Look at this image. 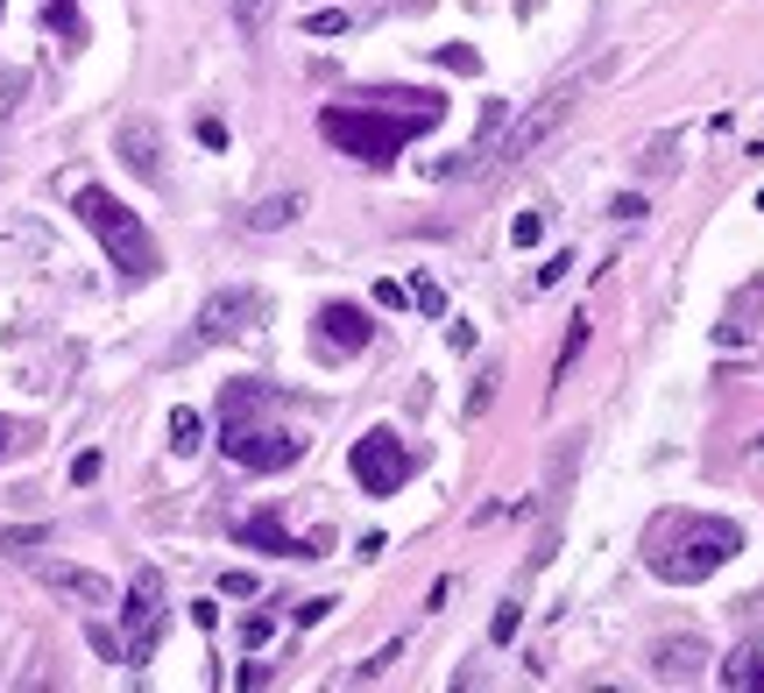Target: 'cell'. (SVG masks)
<instances>
[{
    "label": "cell",
    "instance_id": "cell-1",
    "mask_svg": "<svg viewBox=\"0 0 764 693\" xmlns=\"http://www.w3.org/2000/svg\"><path fill=\"white\" fill-rule=\"evenodd\" d=\"M439 113H446L439 92H369V107H326L319 113V134H326L340 157H354L369 170H390L396 149H404L418 128H432Z\"/></svg>",
    "mask_w": 764,
    "mask_h": 693
},
{
    "label": "cell",
    "instance_id": "cell-2",
    "mask_svg": "<svg viewBox=\"0 0 764 693\" xmlns=\"http://www.w3.org/2000/svg\"><path fill=\"white\" fill-rule=\"evenodd\" d=\"M743 552V531L730 516H694V510H665L652 531H644V566L659 573L665 587H694L708 581L715 566H730Z\"/></svg>",
    "mask_w": 764,
    "mask_h": 693
},
{
    "label": "cell",
    "instance_id": "cell-3",
    "mask_svg": "<svg viewBox=\"0 0 764 693\" xmlns=\"http://www.w3.org/2000/svg\"><path fill=\"white\" fill-rule=\"evenodd\" d=\"M270 390L262 382H227L220 390V453L234 460V468L248 474H283V468H298L304 460V439L291 425H270Z\"/></svg>",
    "mask_w": 764,
    "mask_h": 693
},
{
    "label": "cell",
    "instance_id": "cell-4",
    "mask_svg": "<svg viewBox=\"0 0 764 693\" xmlns=\"http://www.w3.org/2000/svg\"><path fill=\"white\" fill-rule=\"evenodd\" d=\"M71 205H79V220L100 234V248H107V262L121 269L128 283H142V277H157V241H149V227L128 213L113 191H100V184H79L71 191Z\"/></svg>",
    "mask_w": 764,
    "mask_h": 693
},
{
    "label": "cell",
    "instance_id": "cell-5",
    "mask_svg": "<svg viewBox=\"0 0 764 693\" xmlns=\"http://www.w3.org/2000/svg\"><path fill=\"white\" fill-rule=\"evenodd\" d=\"M348 468H354V481L369 495H396L411 481V446L396 439L390 425H375V432H361L354 439V453H348Z\"/></svg>",
    "mask_w": 764,
    "mask_h": 693
},
{
    "label": "cell",
    "instance_id": "cell-6",
    "mask_svg": "<svg viewBox=\"0 0 764 693\" xmlns=\"http://www.w3.org/2000/svg\"><path fill=\"white\" fill-rule=\"evenodd\" d=\"M121 630H128V665H149V651L163 637V573L142 566L135 581H128V609H121Z\"/></svg>",
    "mask_w": 764,
    "mask_h": 693
},
{
    "label": "cell",
    "instance_id": "cell-7",
    "mask_svg": "<svg viewBox=\"0 0 764 693\" xmlns=\"http://www.w3.org/2000/svg\"><path fill=\"white\" fill-rule=\"evenodd\" d=\"M573 92H581V86H552V92H545V100H539V107H531V113H524V121H517V128H510V134H503V142H495V149H489V157H495V170H517V163L531 157V149H539V142H545V134H552V128H560V121H566V113H573Z\"/></svg>",
    "mask_w": 764,
    "mask_h": 693
},
{
    "label": "cell",
    "instance_id": "cell-8",
    "mask_svg": "<svg viewBox=\"0 0 764 693\" xmlns=\"http://www.w3.org/2000/svg\"><path fill=\"white\" fill-rule=\"evenodd\" d=\"M262 319H270V304H262L255 291H241V283H234V291H213V298L199 304V333H191V340H199V346H220V340L255 333Z\"/></svg>",
    "mask_w": 764,
    "mask_h": 693
},
{
    "label": "cell",
    "instance_id": "cell-9",
    "mask_svg": "<svg viewBox=\"0 0 764 693\" xmlns=\"http://www.w3.org/2000/svg\"><path fill=\"white\" fill-rule=\"evenodd\" d=\"M234 538H241V545L277 552V560H319V552H326V538H291V531H283V510L277 503H262L255 516H241Z\"/></svg>",
    "mask_w": 764,
    "mask_h": 693
},
{
    "label": "cell",
    "instance_id": "cell-10",
    "mask_svg": "<svg viewBox=\"0 0 764 693\" xmlns=\"http://www.w3.org/2000/svg\"><path fill=\"white\" fill-rule=\"evenodd\" d=\"M375 340V325H369V312L361 304H326L319 312V325H312V346L326 361H348V354H361V346Z\"/></svg>",
    "mask_w": 764,
    "mask_h": 693
},
{
    "label": "cell",
    "instance_id": "cell-11",
    "mask_svg": "<svg viewBox=\"0 0 764 693\" xmlns=\"http://www.w3.org/2000/svg\"><path fill=\"white\" fill-rule=\"evenodd\" d=\"M36 581L50 594H64V602H86V609H107L113 602V581L92 566H64V560H36Z\"/></svg>",
    "mask_w": 764,
    "mask_h": 693
},
{
    "label": "cell",
    "instance_id": "cell-12",
    "mask_svg": "<svg viewBox=\"0 0 764 693\" xmlns=\"http://www.w3.org/2000/svg\"><path fill=\"white\" fill-rule=\"evenodd\" d=\"M701 672H708V644H694V637H665L652 651V680L659 686H694Z\"/></svg>",
    "mask_w": 764,
    "mask_h": 693
},
{
    "label": "cell",
    "instance_id": "cell-13",
    "mask_svg": "<svg viewBox=\"0 0 764 693\" xmlns=\"http://www.w3.org/2000/svg\"><path fill=\"white\" fill-rule=\"evenodd\" d=\"M121 163L135 170V178L163 184V142H157V128H149V121H121Z\"/></svg>",
    "mask_w": 764,
    "mask_h": 693
},
{
    "label": "cell",
    "instance_id": "cell-14",
    "mask_svg": "<svg viewBox=\"0 0 764 693\" xmlns=\"http://www.w3.org/2000/svg\"><path fill=\"white\" fill-rule=\"evenodd\" d=\"M722 686H736V693H764V651L757 644H743L722 659Z\"/></svg>",
    "mask_w": 764,
    "mask_h": 693
},
{
    "label": "cell",
    "instance_id": "cell-15",
    "mask_svg": "<svg viewBox=\"0 0 764 693\" xmlns=\"http://www.w3.org/2000/svg\"><path fill=\"white\" fill-rule=\"evenodd\" d=\"M298 213H304V199H298V191H277V199H262L255 213H248V227H255V234H277V227H291Z\"/></svg>",
    "mask_w": 764,
    "mask_h": 693
},
{
    "label": "cell",
    "instance_id": "cell-16",
    "mask_svg": "<svg viewBox=\"0 0 764 693\" xmlns=\"http://www.w3.org/2000/svg\"><path fill=\"white\" fill-rule=\"evenodd\" d=\"M170 446H178V453H199V446H205V418L191 411V403L170 411Z\"/></svg>",
    "mask_w": 764,
    "mask_h": 693
},
{
    "label": "cell",
    "instance_id": "cell-17",
    "mask_svg": "<svg viewBox=\"0 0 764 693\" xmlns=\"http://www.w3.org/2000/svg\"><path fill=\"white\" fill-rule=\"evenodd\" d=\"M581 346H587V319H566V346H560V361H552V382H566V369L581 361Z\"/></svg>",
    "mask_w": 764,
    "mask_h": 693
},
{
    "label": "cell",
    "instance_id": "cell-18",
    "mask_svg": "<svg viewBox=\"0 0 764 693\" xmlns=\"http://www.w3.org/2000/svg\"><path fill=\"white\" fill-rule=\"evenodd\" d=\"M503 128H510V100H489V107H482V157L503 142Z\"/></svg>",
    "mask_w": 764,
    "mask_h": 693
},
{
    "label": "cell",
    "instance_id": "cell-19",
    "mask_svg": "<svg viewBox=\"0 0 764 693\" xmlns=\"http://www.w3.org/2000/svg\"><path fill=\"white\" fill-rule=\"evenodd\" d=\"M411 304H418L425 319H446V291H439L432 277H418V283H411Z\"/></svg>",
    "mask_w": 764,
    "mask_h": 693
},
{
    "label": "cell",
    "instance_id": "cell-20",
    "mask_svg": "<svg viewBox=\"0 0 764 693\" xmlns=\"http://www.w3.org/2000/svg\"><path fill=\"white\" fill-rule=\"evenodd\" d=\"M396 651H404V637H390V644H382V651H375L369 665H354V672H348V686H369V680H382V665H390Z\"/></svg>",
    "mask_w": 764,
    "mask_h": 693
},
{
    "label": "cell",
    "instance_id": "cell-21",
    "mask_svg": "<svg viewBox=\"0 0 764 693\" xmlns=\"http://www.w3.org/2000/svg\"><path fill=\"white\" fill-rule=\"evenodd\" d=\"M304 36H348V14H340V8H312V14H304Z\"/></svg>",
    "mask_w": 764,
    "mask_h": 693
},
{
    "label": "cell",
    "instance_id": "cell-22",
    "mask_svg": "<svg viewBox=\"0 0 764 693\" xmlns=\"http://www.w3.org/2000/svg\"><path fill=\"white\" fill-rule=\"evenodd\" d=\"M270 637H277V615H241V644L248 651H262Z\"/></svg>",
    "mask_w": 764,
    "mask_h": 693
},
{
    "label": "cell",
    "instance_id": "cell-23",
    "mask_svg": "<svg viewBox=\"0 0 764 693\" xmlns=\"http://www.w3.org/2000/svg\"><path fill=\"white\" fill-rule=\"evenodd\" d=\"M270 14H277V0H234V22H241L248 36H255L262 22H270Z\"/></svg>",
    "mask_w": 764,
    "mask_h": 693
},
{
    "label": "cell",
    "instance_id": "cell-24",
    "mask_svg": "<svg viewBox=\"0 0 764 693\" xmlns=\"http://www.w3.org/2000/svg\"><path fill=\"white\" fill-rule=\"evenodd\" d=\"M510 241H517V248H539V241H545V213H517V220H510Z\"/></svg>",
    "mask_w": 764,
    "mask_h": 693
},
{
    "label": "cell",
    "instance_id": "cell-25",
    "mask_svg": "<svg viewBox=\"0 0 764 693\" xmlns=\"http://www.w3.org/2000/svg\"><path fill=\"white\" fill-rule=\"evenodd\" d=\"M439 64H446V71H474L482 57H474V50H461V43H439Z\"/></svg>",
    "mask_w": 764,
    "mask_h": 693
},
{
    "label": "cell",
    "instance_id": "cell-26",
    "mask_svg": "<svg viewBox=\"0 0 764 693\" xmlns=\"http://www.w3.org/2000/svg\"><path fill=\"white\" fill-rule=\"evenodd\" d=\"M100 468H107L100 453H79V460H71V481H79V489H92V481H100Z\"/></svg>",
    "mask_w": 764,
    "mask_h": 693
},
{
    "label": "cell",
    "instance_id": "cell-27",
    "mask_svg": "<svg viewBox=\"0 0 764 693\" xmlns=\"http://www.w3.org/2000/svg\"><path fill=\"white\" fill-rule=\"evenodd\" d=\"M220 594H234V602H248V594H255V573H220Z\"/></svg>",
    "mask_w": 764,
    "mask_h": 693
},
{
    "label": "cell",
    "instance_id": "cell-28",
    "mask_svg": "<svg viewBox=\"0 0 764 693\" xmlns=\"http://www.w3.org/2000/svg\"><path fill=\"white\" fill-rule=\"evenodd\" d=\"M517 615H524L517 602H503V609H495V644H510V637H517Z\"/></svg>",
    "mask_w": 764,
    "mask_h": 693
},
{
    "label": "cell",
    "instance_id": "cell-29",
    "mask_svg": "<svg viewBox=\"0 0 764 693\" xmlns=\"http://www.w3.org/2000/svg\"><path fill=\"white\" fill-rule=\"evenodd\" d=\"M566 269H573V255H552V262L539 269V291H552V283H560V277H566Z\"/></svg>",
    "mask_w": 764,
    "mask_h": 693
},
{
    "label": "cell",
    "instance_id": "cell-30",
    "mask_svg": "<svg viewBox=\"0 0 764 693\" xmlns=\"http://www.w3.org/2000/svg\"><path fill=\"white\" fill-rule=\"evenodd\" d=\"M14 446H29V432H22V425H8V418H0V460H8Z\"/></svg>",
    "mask_w": 764,
    "mask_h": 693
},
{
    "label": "cell",
    "instance_id": "cell-31",
    "mask_svg": "<svg viewBox=\"0 0 764 693\" xmlns=\"http://www.w3.org/2000/svg\"><path fill=\"white\" fill-rule=\"evenodd\" d=\"M92 651H100V659H128V651H121V637H113V630H92Z\"/></svg>",
    "mask_w": 764,
    "mask_h": 693
},
{
    "label": "cell",
    "instance_id": "cell-32",
    "mask_svg": "<svg viewBox=\"0 0 764 693\" xmlns=\"http://www.w3.org/2000/svg\"><path fill=\"white\" fill-rule=\"evenodd\" d=\"M326 615H333L326 594H319V602H298V623H326Z\"/></svg>",
    "mask_w": 764,
    "mask_h": 693
},
{
    "label": "cell",
    "instance_id": "cell-33",
    "mask_svg": "<svg viewBox=\"0 0 764 693\" xmlns=\"http://www.w3.org/2000/svg\"><path fill=\"white\" fill-rule=\"evenodd\" d=\"M50 29H64V36H79V22H71V0H50Z\"/></svg>",
    "mask_w": 764,
    "mask_h": 693
},
{
    "label": "cell",
    "instance_id": "cell-34",
    "mask_svg": "<svg viewBox=\"0 0 764 693\" xmlns=\"http://www.w3.org/2000/svg\"><path fill=\"white\" fill-rule=\"evenodd\" d=\"M489 396H495V375H482V390L468 396V418H482V411H489Z\"/></svg>",
    "mask_w": 764,
    "mask_h": 693
},
{
    "label": "cell",
    "instance_id": "cell-35",
    "mask_svg": "<svg viewBox=\"0 0 764 693\" xmlns=\"http://www.w3.org/2000/svg\"><path fill=\"white\" fill-rule=\"evenodd\" d=\"M751 468H764V432H757V446H751Z\"/></svg>",
    "mask_w": 764,
    "mask_h": 693
}]
</instances>
